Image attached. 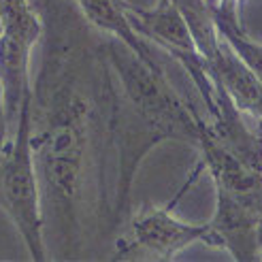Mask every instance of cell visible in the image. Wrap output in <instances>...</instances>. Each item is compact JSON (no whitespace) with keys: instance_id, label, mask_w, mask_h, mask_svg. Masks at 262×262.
Returning a JSON list of instances; mask_svg holds the SVG:
<instances>
[{"instance_id":"52a82bcc","label":"cell","mask_w":262,"mask_h":262,"mask_svg":"<svg viewBox=\"0 0 262 262\" xmlns=\"http://www.w3.org/2000/svg\"><path fill=\"white\" fill-rule=\"evenodd\" d=\"M213 19H215V26H217L220 34L226 38V43L232 47V51L243 60L245 67L250 69L256 75V79L262 83V43L247 36L245 30H243V26L230 24V21L220 19L215 15H213Z\"/></svg>"},{"instance_id":"7a4b0ae2","label":"cell","mask_w":262,"mask_h":262,"mask_svg":"<svg viewBox=\"0 0 262 262\" xmlns=\"http://www.w3.org/2000/svg\"><path fill=\"white\" fill-rule=\"evenodd\" d=\"M107 69L109 135L117 154L113 224L126 213L141 160L164 141L196 145L203 109L173 88L164 62H147L122 41L104 36L98 45Z\"/></svg>"},{"instance_id":"3957f363","label":"cell","mask_w":262,"mask_h":262,"mask_svg":"<svg viewBox=\"0 0 262 262\" xmlns=\"http://www.w3.org/2000/svg\"><path fill=\"white\" fill-rule=\"evenodd\" d=\"M0 209L21 234L30 258L47 260L41 183L32 149V98L21 104L15 126L0 149Z\"/></svg>"},{"instance_id":"ba28073f","label":"cell","mask_w":262,"mask_h":262,"mask_svg":"<svg viewBox=\"0 0 262 262\" xmlns=\"http://www.w3.org/2000/svg\"><path fill=\"white\" fill-rule=\"evenodd\" d=\"M241 5L243 0H213V3H207V7L211 9V13L220 19H226L230 24H241Z\"/></svg>"},{"instance_id":"5b68a950","label":"cell","mask_w":262,"mask_h":262,"mask_svg":"<svg viewBox=\"0 0 262 262\" xmlns=\"http://www.w3.org/2000/svg\"><path fill=\"white\" fill-rule=\"evenodd\" d=\"M45 24L30 0H0V92L9 133L21 104L32 98L30 58Z\"/></svg>"},{"instance_id":"6da1fadb","label":"cell","mask_w":262,"mask_h":262,"mask_svg":"<svg viewBox=\"0 0 262 262\" xmlns=\"http://www.w3.org/2000/svg\"><path fill=\"white\" fill-rule=\"evenodd\" d=\"M88 51L58 36L47 45L32 85V149L41 183L43 215L49 209L64 252L83 228L90 196L111 213L104 190V151L111 145L107 69L100 51Z\"/></svg>"},{"instance_id":"277c9868","label":"cell","mask_w":262,"mask_h":262,"mask_svg":"<svg viewBox=\"0 0 262 262\" xmlns=\"http://www.w3.org/2000/svg\"><path fill=\"white\" fill-rule=\"evenodd\" d=\"M201 171H203V164L199 162L192 171L190 179L183 183L171 203L139 209L135 217L130 220L126 234L117 239L113 260H133L135 256L154 258V260H173L183 250H188V247L196 243L217 247V239L211 226H209V222L207 224L183 222L173 211V207L190 190V186L199 177Z\"/></svg>"},{"instance_id":"8992f818","label":"cell","mask_w":262,"mask_h":262,"mask_svg":"<svg viewBox=\"0 0 262 262\" xmlns=\"http://www.w3.org/2000/svg\"><path fill=\"white\" fill-rule=\"evenodd\" d=\"M79 9L83 19L98 30L102 36H111L130 47L137 56L147 62H164L168 60L158 47L145 41L135 28L130 13L126 9V0H73Z\"/></svg>"}]
</instances>
